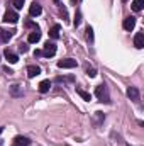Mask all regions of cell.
<instances>
[{"label":"cell","mask_w":144,"mask_h":146,"mask_svg":"<svg viewBox=\"0 0 144 146\" xmlns=\"http://www.w3.org/2000/svg\"><path fill=\"white\" fill-rule=\"evenodd\" d=\"M80 22H81V12H76V15H75V21H73V24L78 27L80 26Z\"/></svg>","instance_id":"ffe728a7"},{"label":"cell","mask_w":144,"mask_h":146,"mask_svg":"<svg viewBox=\"0 0 144 146\" xmlns=\"http://www.w3.org/2000/svg\"><path fill=\"white\" fill-rule=\"evenodd\" d=\"M61 15H63L65 19H68V12H66V9H65V7H61Z\"/></svg>","instance_id":"d4e9b609"},{"label":"cell","mask_w":144,"mask_h":146,"mask_svg":"<svg viewBox=\"0 0 144 146\" xmlns=\"http://www.w3.org/2000/svg\"><path fill=\"white\" fill-rule=\"evenodd\" d=\"M3 72H5V73H9V75H12V73H14L12 70H10V68H9V66H3Z\"/></svg>","instance_id":"484cf974"},{"label":"cell","mask_w":144,"mask_h":146,"mask_svg":"<svg viewBox=\"0 0 144 146\" xmlns=\"http://www.w3.org/2000/svg\"><path fill=\"white\" fill-rule=\"evenodd\" d=\"M34 56H42V51H39V49H36V51H34Z\"/></svg>","instance_id":"4316f807"},{"label":"cell","mask_w":144,"mask_h":146,"mask_svg":"<svg viewBox=\"0 0 144 146\" xmlns=\"http://www.w3.org/2000/svg\"><path fill=\"white\" fill-rule=\"evenodd\" d=\"M3 56H5V60H7L10 65H14V63L19 61V56H17L14 51H10V49H5V51H3Z\"/></svg>","instance_id":"8992f818"},{"label":"cell","mask_w":144,"mask_h":146,"mask_svg":"<svg viewBox=\"0 0 144 146\" xmlns=\"http://www.w3.org/2000/svg\"><path fill=\"white\" fill-rule=\"evenodd\" d=\"M39 73H41V68H39V66H34V65L27 66V76H29V78H34Z\"/></svg>","instance_id":"7c38bea8"},{"label":"cell","mask_w":144,"mask_h":146,"mask_svg":"<svg viewBox=\"0 0 144 146\" xmlns=\"http://www.w3.org/2000/svg\"><path fill=\"white\" fill-rule=\"evenodd\" d=\"M41 12H42L41 5H39L37 2H32V3H31V7H29V14H31L32 17H36V15H39Z\"/></svg>","instance_id":"9c48e42d"},{"label":"cell","mask_w":144,"mask_h":146,"mask_svg":"<svg viewBox=\"0 0 144 146\" xmlns=\"http://www.w3.org/2000/svg\"><path fill=\"white\" fill-rule=\"evenodd\" d=\"M19 51H20V53H27V51H29L27 44H26V42H20V44H19Z\"/></svg>","instance_id":"44dd1931"},{"label":"cell","mask_w":144,"mask_h":146,"mask_svg":"<svg viewBox=\"0 0 144 146\" xmlns=\"http://www.w3.org/2000/svg\"><path fill=\"white\" fill-rule=\"evenodd\" d=\"M54 2H56V3H58V2H59V0H54Z\"/></svg>","instance_id":"f1b7e54d"},{"label":"cell","mask_w":144,"mask_h":146,"mask_svg":"<svg viewBox=\"0 0 144 146\" xmlns=\"http://www.w3.org/2000/svg\"><path fill=\"white\" fill-rule=\"evenodd\" d=\"M76 94H78V95H80V97H81L83 100H88V102L92 100V95H90L88 92H85V90H81L80 87H76Z\"/></svg>","instance_id":"e0dca14e"},{"label":"cell","mask_w":144,"mask_h":146,"mask_svg":"<svg viewBox=\"0 0 144 146\" xmlns=\"http://www.w3.org/2000/svg\"><path fill=\"white\" fill-rule=\"evenodd\" d=\"M127 95H129L131 100L139 102V90H137L136 87H129V88H127Z\"/></svg>","instance_id":"ba28073f"},{"label":"cell","mask_w":144,"mask_h":146,"mask_svg":"<svg viewBox=\"0 0 144 146\" xmlns=\"http://www.w3.org/2000/svg\"><path fill=\"white\" fill-rule=\"evenodd\" d=\"M134 46L137 48V49H143L144 48V34L143 33H137L136 37H134Z\"/></svg>","instance_id":"30bf717a"},{"label":"cell","mask_w":144,"mask_h":146,"mask_svg":"<svg viewBox=\"0 0 144 146\" xmlns=\"http://www.w3.org/2000/svg\"><path fill=\"white\" fill-rule=\"evenodd\" d=\"M144 7V0H132V10L134 12H141Z\"/></svg>","instance_id":"2e32d148"},{"label":"cell","mask_w":144,"mask_h":146,"mask_svg":"<svg viewBox=\"0 0 144 146\" xmlns=\"http://www.w3.org/2000/svg\"><path fill=\"white\" fill-rule=\"evenodd\" d=\"M56 54V44L54 42H46L44 44V49H42V56H46V58H51V56H54Z\"/></svg>","instance_id":"7a4b0ae2"},{"label":"cell","mask_w":144,"mask_h":146,"mask_svg":"<svg viewBox=\"0 0 144 146\" xmlns=\"http://www.w3.org/2000/svg\"><path fill=\"white\" fill-rule=\"evenodd\" d=\"M122 26H124L126 31H132V29L136 27V19H134V17H126Z\"/></svg>","instance_id":"52a82bcc"},{"label":"cell","mask_w":144,"mask_h":146,"mask_svg":"<svg viewBox=\"0 0 144 146\" xmlns=\"http://www.w3.org/2000/svg\"><path fill=\"white\" fill-rule=\"evenodd\" d=\"M59 31H61L59 24H54V26L49 29V36L53 37V39H58V37H59Z\"/></svg>","instance_id":"5bb4252c"},{"label":"cell","mask_w":144,"mask_h":146,"mask_svg":"<svg viewBox=\"0 0 144 146\" xmlns=\"http://www.w3.org/2000/svg\"><path fill=\"white\" fill-rule=\"evenodd\" d=\"M58 66H59V68H75V66H76V60H71V58L59 60V61H58Z\"/></svg>","instance_id":"5b68a950"},{"label":"cell","mask_w":144,"mask_h":146,"mask_svg":"<svg viewBox=\"0 0 144 146\" xmlns=\"http://www.w3.org/2000/svg\"><path fill=\"white\" fill-rule=\"evenodd\" d=\"M10 94H12L14 97H20V95H22V90H20V87H19V85H12Z\"/></svg>","instance_id":"ac0fdd59"},{"label":"cell","mask_w":144,"mask_h":146,"mask_svg":"<svg viewBox=\"0 0 144 146\" xmlns=\"http://www.w3.org/2000/svg\"><path fill=\"white\" fill-rule=\"evenodd\" d=\"M87 75H88V76H92V78H93V76H95V75H97V72H95V70H93V68H88V70H87Z\"/></svg>","instance_id":"cb8c5ba5"},{"label":"cell","mask_w":144,"mask_h":146,"mask_svg":"<svg viewBox=\"0 0 144 146\" xmlns=\"http://www.w3.org/2000/svg\"><path fill=\"white\" fill-rule=\"evenodd\" d=\"M87 39H88V41H90V42H92V41H93V29H92V27H90V26H88V27H87Z\"/></svg>","instance_id":"d6986e66"},{"label":"cell","mask_w":144,"mask_h":146,"mask_svg":"<svg viewBox=\"0 0 144 146\" xmlns=\"http://www.w3.org/2000/svg\"><path fill=\"white\" fill-rule=\"evenodd\" d=\"M12 34H14V31H3V29H0V41L2 42H9L12 39Z\"/></svg>","instance_id":"8fae6325"},{"label":"cell","mask_w":144,"mask_h":146,"mask_svg":"<svg viewBox=\"0 0 144 146\" xmlns=\"http://www.w3.org/2000/svg\"><path fill=\"white\" fill-rule=\"evenodd\" d=\"M29 145H31V141L26 136H15L14 141H12V146H29Z\"/></svg>","instance_id":"277c9868"},{"label":"cell","mask_w":144,"mask_h":146,"mask_svg":"<svg viewBox=\"0 0 144 146\" xmlns=\"http://www.w3.org/2000/svg\"><path fill=\"white\" fill-rule=\"evenodd\" d=\"M27 39H29V42H37V41L41 39V31L36 27V29H34V31L29 34V37H27Z\"/></svg>","instance_id":"4fadbf2b"},{"label":"cell","mask_w":144,"mask_h":146,"mask_svg":"<svg viewBox=\"0 0 144 146\" xmlns=\"http://www.w3.org/2000/svg\"><path fill=\"white\" fill-rule=\"evenodd\" d=\"M49 88H51V82H49V80H44V82L39 83V92H41V94L49 92Z\"/></svg>","instance_id":"9a60e30c"},{"label":"cell","mask_w":144,"mask_h":146,"mask_svg":"<svg viewBox=\"0 0 144 146\" xmlns=\"http://www.w3.org/2000/svg\"><path fill=\"white\" fill-rule=\"evenodd\" d=\"M2 131H3V129H2V127H0V133H2Z\"/></svg>","instance_id":"83f0119b"},{"label":"cell","mask_w":144,"mask_h":146,"mask_svg":"<svg viewBox=\"0 0 144 146\" xmlns=\"http://www.w3.org/2000/svg\"><path fill=\"white\" fill-rule=\"evenodd\" d=\"M17 21H19V15H17V12H15V10H7V12L3 14V22L15 24Z\"/></svg>","instance_id":"3957f363"},{"label":"cell","mask_w":144,"mask_h":146,"mask_svg":"<svg viewBox=\"0 0 144 146\" xmlns=\"http://www.w3.org/2000/svg\"><path fill=\"white\" fill-rule=\"evenodd\" d=\"M95 95H97V99H98L100 102H105V104L110 102V95H108V90H107L105 85H98V87L95 88Z\"/></svg>","instance_id":"6da1fadb"},{"label":"cell","mask_w":144,"mask_h":146,"mask_svg":"<svg viewBox=\"0 0 144 146\" xmlns=\"http://www.w3.org/2000/svg\"><path fill=\"white\" fill-rule=\"evenodd\" d=\"M24 2H26V0H14V7H15V9H22Z\"/></svg>","instance_id":"603a6c76"},{"label":"cell","mask_w":144,"mask_h":146,"mask_svg":"<svg viewBox=\"0 0 144 146\" xmlns=\"http://www.w3.org/2000/svg\"><path fill=\"white\" fill-rule=\"evenodd\" d=\"M95 119H97V126H98V124L104 121V114H102V112H95Z\"/></svg>","instance_id":"7402d4cb"}]
</instances>
